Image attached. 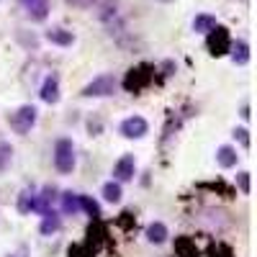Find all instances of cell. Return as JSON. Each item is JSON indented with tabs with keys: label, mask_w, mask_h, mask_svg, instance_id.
<instances>
[{
	"label": "cell",
	"mask_w": 257,
	"mask_h": 257,
	"mask_svg": "<svg viewBox=\"0 0 257 257\" xmlns=\"http://www.w3.org/2000/svg\"><path fill=\"white\" fill-rule=\"evenodd\" d=\"M21 6L34 21H44L49 16V0H21Z\"/></svg>",
	"instance_id": "7"
},
{
	"label": "cell",
	"mask_w": 257,
	"mask_h": 257,
	"mask_svg": "<svg viewBox=\"0 0 257 257\" xmlns=\"http://www.w3.org/2000/svg\"><path fill=\"white\" fill-rule=\"evenodd\" d=\"M54 167L62 175H70L75 170V147L70 139H59L54 144Z\"/></svg>",
	"instance_id": "1"
},
{
	"label": "cell",
	"mask_w": 257,
	"mask_h": 257,
	"mask_svg": "<svg viewBox=\"0 0 257 257\" xmlns=\"http://www.w3.org/2000/svg\"><path fill=\"white\" fill-rule=\"evenodd\" d=\"M229 54H231V59L237 62V64H247L249 62V44L247 41H231V47H229Z\"/></svg>",
	"instance_id": "9"
},
{
	"label": "cell",
	"mask_w": 257,
	"mask_h": 257,
	"mask_svg": "<svg viewBox=\"0 0 257 257\" xmlns=\"http://www.w3.org/2000/svg\"><path fill=\"white\" fill-rule=\"evenodd\" d=\"M147 128L149 126H147V121L142 116H128V118L121 121V134L126 139H142L147 134Z\"/></svg>",
	"instance_id": "5"
},
{
	"label": "cell",
	"mask_w": 257,
	"mask_h": 257,
	"mask_svg": "<svg viewBox=\"0 0 257 257\" xmlns=\"http://www.w3.org/2000/svg\"><path fill=\"white\" fill-rule=\"evenodd\" d=\"M206 47L211 52V57H224L231 47V36L224 26H216V29H211L208 31V39H206Z\"/></svg>",
	"instance_id": "2"
},
{
	"label": "cell",
	"mask_w": 257,
	"mask_h": 257,
	"mask_svg": "<svg viewBox=\"0 0 257 257\" xmlns=\"http://www.w3.org/2000/svg\"><path fill=\"white\" fill-rule=\"evenodd\" d=\"M11 157H13V147L8 142H0V170H6L11 165Z\"/></svg>",
	"instance_id": "19"
},
{
	"label": "cell",
	"mask_w": 257,
	"mask_h": 257,
	"mask_svg": "<svg viewBox=\"0 0 257 257\" xmlns=\"http://www.w3.org/2000/svg\"><path fill=\"white\" fill-rule=\"evenodd\" d=\"M237 149L234 147H219V152H216V162L221 165V167H234L237 165Z\"/></svg>",
	"instance_id": "12"
},
{
	"label": "cell",
	"mask_w": 257,
	"mask_h": 257,
	"mask_svg": "<svg viewBox=\"0 0 257 257\" xmlns=\"http://www.w3.org/2000/svg\"><path fill=\"white\" fill-rule=\"evenodd\" d=\"M47 39L52 41V44H59V47H70L72 41H75L72 31H64V29H52V31H47Z\"/></svg>",
	"instance_id": "11"
},
{
	"label": "cell",
	"mask_w": 257,
	"mask_h": 257,
	"mask_svg": "<svg viewBox=\"0 0 257 257\" xmlns=\"http://www.w3.org/2000/svg\"><path fill=\"white\" fill-rule=\"evenodd\" d=\"M103 198L108 201V203H118V201H121V185L113 183V180L105 183V185H103Z\"/></svg>",
	"instance_id": "15"
},
{
	"label": "cell",
	"mask_w": 257,
	"mask_h": 257,
	"mask_svg": "<svg viewBox=\"0 0 257 257\" xmlns=\"http://www.w3.org/2000/svg\"><path fill=\"white\" fill-rule=\"evenodd\" d=\"M34 203H36V198H34V193H29V190H24V193H21V203H18V208L24 211V213L34 211Z\"/></svg>",
	"instance_id": "20"
},
{
	"label": "cell",
	"mask_w": 257,
	"mask_h": 257,
	"mask_svg": "<svg viewBox=\"0 0 257 257\" xmlns=\"http://www.w3.org/2000/svg\"><path fill=\"white\" fill-rule=\"evenodd\" d=\"M160 3H173V0H160Z\"/></svg>",
	"instance_id": "24"
},
{
	"label": "cell",
	"mask_w": 257,
	"mask_h": 257,
	"mask_svg": "<svg viewBox=\"0 0 257 257\" xmlns=\"http://www.w3.org/2000/svg\"><path fill=\"white\" fill-rule=\"evenodd\" d=\"M39 95H41V100H44V103H57L59 100V80H57V75H49L44 80Z\"/></svg>",
	"instance_id": "8"
},
{
	"label": "cell",
	"mask_w": 257,
	"mask_h": 257,
	"mask_svg": "<svg viewBox=\"0 0 257 257\" xmlns=\"http://www.w3.org/2000/svg\"><path fill=\"white\" fill-rule=\"evenodd\" d=\"M134 170H137L134 157H132V155H123V157L116 162V167H113V178H116V183L132 180V178H134Z\"/></svg>",
	"instance_id": "6"
},
{
	"label": "cell",
	"mask_w": 257,
	"mask_h": 257,
	"mask_svg": "<svg viewBox=\"0 0 257 257\" xmlns=\"http://www.w3.org/2000/svg\"><path fill=\"white\" fill-rule=\"evenodd\" d=\"M147 239L155 242V244H162V242L167 239V226H165L162 221L149 224V226H147Z\"/></svg>",
	"instance_id": "10"
},
{
	"label": "cell",
	"mask_w": 257,
	"mask_h": 257,
	"mask_svg": "<svg viewBox=\"0 0 257 257\" xmlns=\"http://www.w3.org/2000/svg\"><path fill=\"white\" fill-rule=\"evenodd\" d=\"M62 211L64 213L80 211V196H75V193H64V196H62Z\"/></svg>",
	"instance_id": "17"
},
{
	"label": "cell",
	"mask_w": 257,
	"mask_h": 257,
	"mask_svg": "<svg viewBox=\"0 0 257 257\" xmlns=\"http://www.w3.org/2000/svg\"><path fill=\"white\" fill-rule=\"evenodd\" d=\"M216 26H219L216 18L208 16V13H201V16H196V21H193V31H201V34H208L211 29H216Z\"/></svg>",
	"instance_id": "13"
},
{
	"label": "cell",
	"mask_w": 257,
	"mask_h": 257,
	"mask_svg": "<svg viewBox=\"0 0 257 257\" xmlns=\"http://www.w3.org/2000/svg\"><path fill=\"white\" fill-rule=\"evenodd\" d=\"M80 208H82V211H88L93 219H95V216H100V208H98V203H95L90 196H80Z\"/></svg>",
	"instance_id": "18"
},
{
	"label": "cell",
	"mask_w": 257,
	"mask_h": 257,
	"mask_svg": "<svg viewBox=\"0 0 257 257\" xmlns=\"http://www.w3.org/2000/svg\"><path fill=\"white\" fill-rule=\"evenodd\" d=\"M34 123H36V108L34 105H21V108L11 116V126L18 134H29Z\"/></svg>",
	"instance_id": "4"
},
{
	"label": "cell",
	"mask_w": 257,
	"mask_h": 257,
	"mask_svg": "<svg viewBox=\"0 0 257 257\" xmlns=\"http://www.w3.org/2000/svg\"><path fill=\"white\" fill-rule=\"evenodd\" d=\"M239 185H242V190H244V193L249 190V178H247V173H242V175H239Z\"/></svg>",
	"instance_id": "22"
},
{
	"label": "cell",
	"mask_w": 257,
	"mask_h": 257,
	"mask_svg": "<svg viewBox=\"0 0 257 257\" xmlns=\"http://www.w3.org/2000/svg\"><path fill=\"white\" fill-rule=\"evenodd\" d=\"M59 226H62L59 216H54L52 211H49V213H44V221H41V234H54Z\"/></svg>",
	"instance_id": "16"
},
{
	"label": "cell",
	"mask_w": 257,
	"mask_h": 257,
	"mask_svg": "<svg viewBox=\"0 0 257 257\" xmlns=\"http://www.w3.org/2000/svg\"><path fill=\"white\" fill-rule=\"evenodd\" d=\"M52 201H54V188H44V190H41V196L36 198V203H34V211L49 213V203Z\"/></svg>",
	"instance_id": "14"
},
{
	"label": "cell",
	"mask_w": 257,
	"mask_h": 257,
	"mask_svg": "<svg viewBox=\"0 0 257 257\" xmlns=\"http://www.w3.org/2000/svg\"><path fill=\"white\" fill-rule=\"evenodd\" d=\"M113 90H116V77L113 75H100L93 82L85 85L82 95L85 98H105V95H113Z\"/></svg>",
	"instance_id": "3"
},
{
	"label": "cell",
	"mask_w": 257,
	"mask_h": 257,
	"mask_svg": "<svg viewBox=\"0 0 257 257\" xmlns=\"http://www.w3.org/2000/svg\"><path fill=\"white\" fill-rule=\"evenodd\" d=\"M237 134H239V139H242V144L247 147V144H249V139H247V132H244V128H239V132H237Z\"/></svg>",
	"instance_id": "23"
},
{
	"label": "cell",
	"mask_w": 257,
	"mask_h": 257,
	"mask_svg": "<svg viewBox=\"0 0 257 257\" xmlns=\"http://www.w3.org/2000/svg\"><path fill=\"white\" fill-rule=\"evenodd\" d=\"M67 6H72V8H90L95 0H64Z\"/></svg>",
	"instance_id": "21"
}]
</instances>
